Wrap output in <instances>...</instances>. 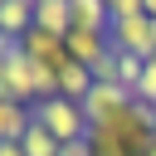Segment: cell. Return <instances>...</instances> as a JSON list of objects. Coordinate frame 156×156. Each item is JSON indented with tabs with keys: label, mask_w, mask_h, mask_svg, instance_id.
Instances as JSON below:
<instances>
[{
	"label": "cell",
	"mask_w": 156,
	"mask_h": 156,
	"mask_svg": "<svg viewBox=\"0 0 156 156\" xmlns=\"http://www.w3.org/2000/svg\"><path fill=\"white\" fill-rule=\"evenodd\" d=\"M34 117L58 136V146H63V141H78V136H88V132H93V122H88L83 102H73V98H44V102H34Z\"/></svg>",
	"instance_id": "1"
},
{
	"label": "cell",
	"mask_w": 156,
	"mask_h": 156,
	"mask_svg": "<svg viewBox=\"0 0 156 156\" xmlns=\"http://www.w3.org/2000/svg\"><path fill=\"white\" fill-rule=\"evenodd\" d=\"M136 98H132V88H122V83H93V93L83 98V112H88V122L98 127V122H107V117H117V112H127Z\"/></svg>",
	"instance_id": "2"
},
{
	"label": "cell",
	"mask_w": 156,
	"mask_h": 156,
	"mask_svg": "<svg viewBox=\"0 0 156 156\" xmlns=\"http://www.w3.org/2000/svg\"><path fill=\"white\" fill-rule=\"evenodd\" d=\"M20 49H24L34 63L54 68V73L68 63V49H63V39H58V34H49V29H39V24H29V29L20 34Z\"/></svg>",
	"instance_id": "3"
},
{
	"label": "cell",
	"mask_w": 156,
	"mask_h": 156,
	"mask_svg": "<svg viewBox=\"0 0 156 156\" xmlns=\"http://www.w3.org/2000/svg\"><path fill=\"white\" fill-rule=\"evenodd\" d=\"M63 49H68V58H78V63H98V58H107L112 54V39H107V29H68L63 34Z\"/></svg>",
	"instance_id": "4"
},
{
	"label": "cell",
	"mask_w": 156,
	"mask_h": 156,
	"mask_svg": "<svg viewBox=\"0 0 156 156\" xmlns=\"http://www.w3.org/2000/svg\"><path fill=\"white\" fill-rule=\"evenodd\" d=\"M34 122V107L29 102H15V98H0V141H20Z\"/></svg>",
	"instance_id": "5"
},
{
	"label": "cell",
	"mask_w": 156,
	"mask_h": 156,
	"mask_svg": "<svg viewBox=\"0 0 156 156\" xmlns=\"http://www.w3.org/2000/svg\"><path fill=\"white\" fill-rule=\"evenodd\" d=\"M88 93H93V68H88V63H78V58H68V63L58 68V98L83 102Z\"/></svg>",
	"instance_id": "6"
},
{
	"label": "cell",
	"mask_w": 156,
	"mask_h": 156,
	"mask_svg": "<svg viewBox=\"0 0 156 156\" xmlns=\"http://www.w3.org/2000/svg\"><path fill=\"white\" fill-rule=\"evenodd\" d=\"M34 24L63 39V34L73 29V20H68V0H34Z\"/></svg>",
	"instance_id": "7"
},
{
	"label": "cell",
	"mask_w": 156,
	"mask_h": 156,
	"mask_svg": "<svg viewBox=\"0 0 156 156\" xmlns=\"http://www.w3.org/2000/svg\"><path fill=\"white\" fill-rule=\"evenodd\" d=\"M68 20L73 29H107V0H68Z\"/></svg>",
	"instance_id": "8"
},
{
	"label": "cell",
	"mask_w": 156,
	"mask_h": 156,
	"mask_svg": "<svg viewBox=\"0 0 156 156\" xmlns=\"http://www.w3.org/2000/svg\"><path fill=\"white\" fill-rule=\"evenodd\" d=\"M29 24H34V5L29 0H0V34H15L20 39Z\"/></svg>",
	"instance_id": "9"
},
{
	"label": "cell",
	"mask_w": 156,
	"mask_h": 156,
	"mask_svg": "<svg viewBox=\"0 0 156 156\" xmlns=\"http://www.w3.org/2000/svg\"><path fill=\"white\" fill-rule=\"evenodd\" d=\"M20 151H24V156H58V136L34 117V122H29V132L20 136Z\"/></svg>",
	"instance_id": "10"
},
{
	"label": "cell",
	"mask_w": 156,
	"mask_h": 156,
	"mask_svg": "<svg viewBox=\"0 0 156 156\" xmlns=\"http://www.w3.org/2000/svg\"><path fill=\"white\" fill-rule=\"evenodd\" d=\"M141 73H146V58H136V54H122V49H117V83L136 93V83H141Z\"/></svg>",
	"instance_id": "11"
},
{
	"label": "cell",
	"mask_w": 156,
	"mask_h": 156,
	"mask_svg": "<svg viewBox=\"0 0 156 156\" xmlns=\"http://www.w3.org/2000/svg\"><path fill=\"white\" fill-rule=\"evenodd\" d=\"M132 15H146V0H107V20H132Z\"/></svg>",
	"instance_id": "12"
},
{
	"label": "cell",
	"mask_w": 156,
	"mask_h": 156,
	"mask_svg": "<svg viewBox=\"0 0 156 156\" xmlns=\"http://www.w3.org/2000/svg\"><path fill=\"white\" fill-rule=\"evenodd\" d=\"M132 98L156 107V58H146V73H141V83H136V93H132Z\"/></svg>",
	"instance_id": "13"
},
{
	"label": "cell",
	"mask_w": 156,
	"mask_h": 156,
	"mask_svg": "<svg viewBox=\"0 0 156 156\" xmlns=\"http://www.w3.org/2000/svg\"><path fill=\"white\" fill-rule=\"evenodd\" d=\"M58 156H93V141H88V136H78V141H63V146H58Z\"/></svg>",
	"instance_id": "14"
},
{
	"label": "cell",
	"mask_w": 156,
	"mask_h": 156,
	"mask_svg": "<svg viewBox=\"0 0 156 156\" xmlns=\"http://www.w3.org/2000/svg\"><path fill=\"white\" fill-rule=\"evenodd\" d=\"M15 54H20V39H15V34H0V68H5Z\"/></svg>",
	"instance_id": "15"
},
{
	"label": "cell",
	"mask_w": 156,
	"mask_h": 156,
	"mask_svg": "<svg viewBox=\"0 0 156 156\" xmlns=\"http://www.w3.org/2000/svg\"><path fill=\"white\" fill-rule=\"evenodd\" d=\"M0 156H24V151H20V141H0Z\"/></svg>",
	"instance_id": "16"
},
{
	"label": "cell",
	"mask_w": 156,
	"mask_h": 156,
	"mask_svg": "<svg viewBox=\"0 0 156 156\" xmlns=\"http://www.w3.org/2000/svg\"><path fill=\"white\" fill-rule=\"evenodd\" d=\"M146 20H156V0H146Z\"/></svg>",
	"instance_id": "17"
},
{
	"label": "cell",
	"mask_w": 156,
	"mask_h": 156,
	"mask_svg": "<svg viewBox=\"0 0 156 156\" xmlns=\"http://www.w3.org/2000/svg\"><path fill=\"white\" fill-rule=\"evenodd\" d=\"M0 98H5V78H0Z\"/></svg>",
	"instance_id": "18"
},
{
	"label": "cell",
	"mask_w": 156,
	"mask_h": 156,
	"mask_svg": "<svg viewBox=\"0 0 156 156\" xmlns=\"http://www.w3.org/2000/svg\"><path fill=\"white\" fill-rule=\"evenodd\" d=\"M146 156H156V141H151V151H146Z\"/></svg>",
	"instance_id": "19"
}]
</instances>
